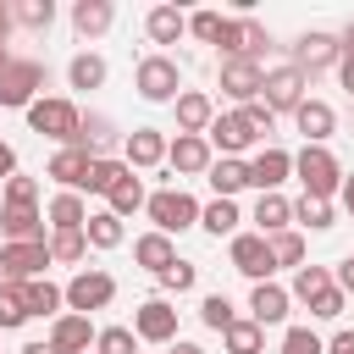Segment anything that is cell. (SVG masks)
<instances>
[{"mask_svg":"<svg viewBox=\"0 0 354 354\" xmlns=\"http://www.w3.org/2000/svg\"><path fill=\"white\" fill-rule=\"evenodd\" d=\"M293 171H299V183H304V199H332V194L343 188V166H337V155H332L326 144H304V149L293 155Z\"/></svg>","mask_w":354,"mask_h":354,"instance_id":"cell-1","label":"cell"},{"mask_svg":"<svg viewBox=\"0 0 354 354\" xmlns=\"http://www.w3.org/2000/svg\"><path fill=\"white\" fill-rule=\"evenodd\" d=\"M133 88H138V100L166 105V100H177V94H183V72H177V61H171V55H144V61H138V72H133Z\"/></svg>","mask_w":354,"mask_h":354,"instance_id":"cell-2","label":"cell"},{"mask_svg":"<svg viewBox=\"0 0 354 354\" xmlns=\"http://www.w3.org/2000/svg\"><path fill=\"white\" fill-rule=\"evenodd\" d=\"M144 210H149L155 232H166V238L199 221V205H194V194H183V188H160V194H149V199H144Z\"/></svg>","mask_w":354,"mask_h":354,"instance_id":"cell-3","label":"cell"},{"mask_svg":"<svg viewBox=\"0 0 354 354\" xmlns=\"http://www.w3.org/2000/svg\"><path fill=\"white\" fill-rule=\"evenodd\" d=\"M77 105L72 100H33L28 105V127L44 133V138H61V144H77Z\"/></svg>","mask_w":354,"mask_h":354,"instance_id":"cell-4","label":"cell"},{"mask_svg":"<svg viewBox=\"0 0 354 354\" xmlns=\"http://www.w3.org/2000/svg\"><path fill=\"white\" fill-rule=\"evenodd\" d=\"M61 299H66V310H72V315L105 310V304L116 299V277H111V271H77V277L61 288Z\"/></svg>","mask_w":354,"mask_h":354,"instance_id":"cell-5","label":"cell"},{"mask_svg":"<svg viewBox=\"0 0 354 354\" xmlns=\"http://www.w3.org/2000/svg\"><path fill=\"white\" fill-rule=\"evenodd\" d=\"M260 105L277 116V111H299L304 105V72L299 66H271L266 83H260Z\"/></svg>","mask_w":354,"mask_h":354,"instance_id":"cell-6","label":"cell"},{"mask_svg":"<svg viewBox=\"0 0 354 354\" xmlns=\"http://www.w3.org/2000/svg\"><path fill=\"white\" fill-rule=\"evenodd\" d=\"M50 266V243H0V282H33Z\"/></svg>","mask_w":354,"mask_h":354,"instance_id":"cell-7","label":"cell"},{"mask_svg":"<svg viewBox=\"0 0 354 354\" xmlns=\"http://www.w3.org/2000/svg\"><path fill=\"white\" fill-rule=\"evenodd\" d=\"M133 337H138V343H171V337H177V310H171V299H144V304L133 310Z\"/></svg>","mask_w":354,"mask_h":354,"instance_id":"cell-8","label":"cell"},{"mask_svg":"<svg viewBox=\"0 0 354 354\" xmlns=\"http://www.w3.org/2000/svg\"><path fill=\"white\" fill-rule=\"evenodd\" d=\"M39 83H44V66H39V61H6V72H0V105H6V111L33 105Z\"/></svg>","mask_w":354,"mask_h":354,"instance_id":"cell-9","label":"cell"},{"mask_svg":"<svg viewBox=\"0 0 354 354\" xmlns=\"http://www.w3.org/2000/svg\"><path fill=\"white\" fill-rule=\"evenodd\" d=\"M227 254H232V271H243L249 282H271V271H277V266H271V249H266L260 232H238Z\"/></svg>","mask_w":354,"mask_h":354,"instance_id":"cell-10","label":"cell"},{"mask_svg":"<svg viewBox=\"0 0 354 354\" xmlns=\"http://www.w3.org/2000/svg\"><path fill=\"white\" fill-rule=\"evenodd\" d=\"M249 166V188H260V194H277L282 183H288V171H293V155L288 149H277V144H266L254 160H243Z\"/></svg>","mask_w":354,"mask_h":354,"instance_id":"cell-11","label":"cell"},{"mask_svg":"<svg viewBox=\"0 0 354 354\" xmlns=\"http://www.w3.org/2000/svg\"><path fill=\"white\" fill-rule=\"evenodd\" d=\"M260 83H266V66L260 61H221V94H232L238 105L260 100Z\"/></svg>","mask_w":354,"mask_h":354,"instance_id":"cell-12","label":"cell"},{"mask_svg":"<svg viewBox=\"0 0 354 354\" xmlns=\"http://www.w3.org/2000/svg\"><path fill=\"white\" fill-rule=\"evenodd\" d=\"M205 144L238 160V149H249V144H254V133H249V122H243L238 111H227V116H210V127H205Z\"/></svg>","mask_w":354,"mask_h":354,"instance_id":"cell-13","label":"cell"},{"mask_svg":"<svg viewBox=\"0 0 354 354\" xmlns=\"http://www.w3.org/2000/svg\"><path fill=\"white\" fill-rule=\"evenodd\" d=\"M166 160L183 171V177H199V171H210V144H205V133H177L171 144H166Z\"/></svg>","mask_w":354,"mask_h":354,"instance_id":"cell-14","label":"cell"},{"mask_svg":"<svg viewBox=\"0 0 354 354\" xmlns=\"http://www.w3.org/2000/svg\"><path fill=\"white\" fill-rule=\"evenodd\" d=\"M0 238H6V243H44V216H39V205H6V210H0Z\"/></svg>","mask_w":354,"mask_h":354,"instance_id":"cell-15","label":"cell"},{"mask_svg":"<svg viewBox=\"0 0 354 354\" xmlns=\"http://www.w3.org/2000/svg\"><path fill=\"white\" fill-rule=\"evenodd\" d=\"M337 55H343V44H337L332 33H304V39L293 44V66H299L304 77H315V72H321V66H332Z\"/></svg>","mask_w":354,"mask_h":354,"instance_id":"cell-16","label":"cell"},{"mask_svg":"<svg viewBox=\"0 0 354 354\" xmlns=\"http://www.w3.org/2000/svg\"><path fill=\"white\" fill-rule=\"evenodd\" d=\"M288 288L282 282H254V293H249V321L254 326H277V321H288Z\"/></svg>","mask_w":354,"mask_h":354,"instance_id":"cell-17","label":"cell"},{"mask_svg":"<svg viewBox=\"0 0 354 354\" xmlns=\"http://www.w3.org/2000/svg\"><path fill=\"white\" fill-rule=\"evenodd\" d=\"M55 354H88V343H94V326H88V315H55V326H50V337H44Z\"/></svg>","mask_w":354,"mask_h":354,"instance_id":"cell-18","label":"cell"},{"mask_svg":"<svg viewBox=\"0 0 354 354\" xmlns=\"http://www.w3.org/2000/svg\"><path fill=\"white\" fill-rule=\"evenodd\" d=\"M293 122H299L304 144H326V138L337 133V111H332L326 100H304V105L293 111Z\"/></svg>","mask_w":354,"mask_h":354,"instance_id":"cell-19","label":"cell"},{"mask_svg":"<svg viewBox=\"0 0 354 354\" xmlns=\"http://www.w3.org/2000/svg\"><path fill=\"white\" fill-rule=\"evenodd\" d=\"M171 105H177V133H205V127H210V116H216L210 94H199V88H183Z\"/></svg>","mask_w":354,"mask_h":354,"instance_id":"cell-20","label":"cell"},{"mask_svg":"<svg viewBox=\"0 0 354 354\" xmlns=\"http://www.w3.org/2000/svg\"><path fill=\"white\" fill-rule=\"evenodd\" d=\"M122 149H127V171H133V166H160V160H166V133H155V127H133Z\"/></svg>","mask_w":354,"mask_h":354,"instance_id":"cell-21","label":"cell"},{"mask_svg":"<svg viewBox=\"0 0 354 354\" xmlns=\"http://www.w3.org/2000/svg\"><path fill=\"white\" fill-rule=\"evenodd\" d=\"M88 160H94L88 149H77V144H66V149H61V155L50 160V177H55V183H61L66 194H77V188H83V177H88Z\"/></svg>","mask_w":354,"mask_h":354,"instance_id":"cell-22","label":"cell"},{"mask_svg":"<svg viewBox=\"0 0 354 354\" xmlns=\"http://www.w3.org/2000/svg\"><path fill=\"white\" fill-rule=\"evenodd\" d=\"M111 22H116V6H111V0H77V6H72V28H77L83 39H100Z\"/></svg>","mask_w":354,"mask_h":354,"instance_id":"cell-23","label":"cell"},{"mask_svg":"<svg viewBox=\"0 0 354 354\" xmlns=\"http://www.w3.org/2000/svg\"><path fill=\"white\" fill-rule=\"evenodd\" d=\"M210 188H216V199H232L238 188H249V166L243 160H232V155H221V160H210Z\"/></svg>","mask_w":354,"mask_h":354,"instance_id":"cell-24","label":"cell"},{"mask_svg":"<svg viewBox=\"0 0 354 354\" xmlns=\"http://www.w3.org/2000/svg\"><path fill=\"white\" fill-rule=\"evenodd\" d=\"M288 221H293V205H288L282 194H260V199H254V227H260V238L288 232Z\"/></svg>","mask_w":354,"mask_h":354,"instance_id":"cell-25","label":"cell"},{"mask_svg":"<svg viewBox=\"0 0 354 354\" xmlns=\"http://www.w3.org/2000/svg\"><path fill=\"white\" fill-rule=\"evenodd\" d=\"M133 260H138L144 271H155V277H160V271L177 260V249H171V238H166V232H144V238L133 243Z\"/></svg>","mask_w":354,"mask_h":354,"instance_id":"cell-26","label":"cell"},{"mask_svg":"<svg viewBox=\"0 0 354 354\" xmlns=\"http://www.w3.org/2000/svg\"><path fill=\"white\" fill-rule=\"evenodd\" d=\"M144 28H149V39H155V44H177V39L188 33V17H183L177 6H155V11L144 17Z\"/></svg>","mask_w":354,"mask_h":354,"instance_id":"cell-27","label":"cell"},{"mask_svg":"<svg viewBox=\"0 0 354 354\" xmlns=\"http://www.w3.org/2000/svg\"><path fill=\"white\" fill-rule=\"evenodd\" d=\"M238 221H243V216H238L232 199H210V205L199 210V227H205L210 238H238Z\"/></svg>","mask_w":354,"mask_h":354,"instance_id":"cell-28","label":"cell"},{"mask_svg":"<svg viewBox=\"0 0 354 354\" xmlns=\"http://www.w3.org/2000/svg\"><path fill=\"white\" fill-rule=\"evenodd\" d=\"M44 216H50V227H55V232H77V227L88 221V205H83L77 194H55Z\"/></svg>","mask_w":354,"mask_h":354,"instance_id":"cell-29","label":"cell"},{"mask_svg":"<svg viewBox=\"0 0 354 354\" xmlns=\"http://www.w3.org/2000/svg\"><path fill=\"white\" fill-rule=\"evenodd\" d=\"M105 55H94V50H83V55H72V66H66V83L72 88H100L105 83Z\"/></svg>","mask_w":354,"mask_h":354,"instance_id":"cell-30","label":"cell"},{"mask_svg":"<svg viewBox=\"0 0 354 354\" xmlns=\"http://www.w3.org/2000/svg\"><path fill=\"white\" fill-rule=\"evenodd\" d=\"M83 238H88L94 249H116V243L127 238V227H122V221H116L111 210H94V216L83 221Z\"/></svg>","mask_w":354,"mask_h":354,"instance_id":"cell-31","label":"cell"},{"mask_svg":"<svg viewBox=\"0 0 354 354\" xmlns=\"http://www.w3.org/2000/svg\"><path fill=\"white\" fill-rule=\"evenodd\" d=\"M22 299H28V315H61V288L55 282H44V277H33V282H22Z\"/></svg>","mask_w":354,"mask_h":354,"instance_id":"cell-32","label":"cell"},{"mask_svg":"<svg viewBox=\"0 0 354 354\" xmlns=\"http://www.w3.org/2000/svg\"><path fill=\"white\" fill-rule=\"evenodd\" d=\"M122 177H127V160H111V155H100V160H88V177H83V188H88V194H111Z\"/></svg>","mask_w":354,"mask_h":354,"instance_id":"cell-33","label":"cell"},{"mask_svg":"<svg viewBox=\"0 0 354 354\" xmlns=\"http://www.w3.org/2000/svg\"><path fill=\"white\" fill-rule=\"evenodd\" d=\"M105 199H111V216L122 221V216H133V210H144V199H149V194H144V183H138V177L127 171V177H122V183H116V188H111Z\"/></svg>","mask_w":354,"mask_h":354,"instance_id":"cell-34","label":"cell"},{"mask_svg":"<svg viewBox=\"0 0 354 354\" xmlns=\"http://www.w3.org/2000/svg\"><path fill=\"white\" fill-rule=\"evenodd\" d=\"M221 337H227V354H260L266 348V326H254V321H232Z\"/></svg>","mask_w":354,"mask_h":354,"instance_id":"cell-35","label":"cell"},{"mask_svg":"<svg viewBox=\"0 0 354 354\" xmlns=\"http://www.w3.org/2000/svg\"><path fill=\"white\" fill-rule=\"evenodd\" d=\"M44 243H50V266H55V260H61V266H72V260H83V254H88L83 227H77V232H50Z\"/></svg>","mask_w":354,"mask_h":354,"instance_id":"cell-36","label":"cell"},{"mask_svg":"<svg viewBox=\"0 0 354 354\" xmlns=\"http://www.w3.org/2000/svg\"><path fill=\"white\" fill-rule=\"evenodd\" d=\"M266 249H271V266H277V271L304 260V238H299V232H271V238H266Z\"/></svg>","mask_w":354,"mask_h":354,"instance_id":"cell-37","label":"cell"},{"mask_svg":"<svg viewBox=\"0 0 354 354\" xmlns=\"http://www.w3.org/2000/svg\"><path fill=\"white\" fill-rule=\"evenodd\" d=\"M321 288H332V271H326V266H299V271H293V293H288V299H304V304H310Z\"/></svg>","mask_w":354,"mask_h":354,"instance_id":"cell-38","label":"cell"},{"mask_svg":"<svg viewBox=\"0 0 354 354\" xmlns=\"http://www.w3.org/2000/svg\"><path fill=\"white\" fill-rule=\"evenodd\" d=\"M199 321H205L210 332H227V326L238 321V310H232V299H227V293H205V304H199Z\"/></svg>","mask_w":354,"mask_h":354,"instance_id":"cell-39","label":"cell"},{"mask_svg":"<svg viewBox=\"0 0 354 354\" xmlns=\"http://www.w3.org/2000/svg\"><path fill=\"white\" fill-rule=\"evenodd\" d=\"M11 22H22V28H50V22H55V0H17V6H11Z\"/></svg>","mask_w":354,"mask_h":354,"instance_id":"cell-40","label":"cell"},{"mask_svg":"<svg viewBox=\"0 0 354 354\" xmlns=\"http://www.w3.org/2000/svg\"><path fill=\"white\" fill-rule=\"evenodd\" d=\"M22 321H28L22 282H0V326H22Z\"/></svg>","mask_w":354,"mask_h":354,"instance_id":"cell-41","label":"cell"},{"mask_svg":"<svg viewBox=\"0 0 354 354\" xmlns=\"http://www.w3.org/2000/svg\"><path fill=\"white\" fill-rule=\"evenodd\" d=\"M94 354H138L133 326H105V332H94Z\"/></svg>","mask_w":354,"mask_h":354,"instance_id":"cell-42","label":"cell"},{"mask_svg":"<svg viewBox=\"0 0 354 354\" xmlns=\"http://www.w3.org/2000/svg\"><path fill=\"white\" fill-rule=\"evenodd\" d=\"M293 221L326 232V227H332V199H299V205H293Z\"/></svg>","mask_w":354,"mask_h":354,"instance_id":"cell-43","label":"cell"},{"mask_svg":"<svg viewBox=\"0 0 354 354\" xmlns=\"http://www.w3.org/2000/svg\"><path fill=\"white\" fill-rule=\"evenodd\" d=\"M194 282H199V271H194V260H171V266L160 271V288H166V293H188Z\"/></svg>","mask_w":354,"mask_h":354,"instance_id":"cell-44","label":"cell"},{"mask_svg":"<svg viewBox=\"0 0 354 354\" xmlns=\"http://www.w3.org/2000/svg\"><path fill=\"white\" fill-rule=\"evenodd\" d=\"M282 354H326V343H321L310 326H288V332H282Z\"/></svg>","mask_w":354,"mask_h":354,"instance_id":"cell-45","label":"cell"},{"mask_svg":"<svg viewBox=\"0 0 354 354\" xmlns=\"http://www.w3.org/2000/svg\"><path fill=\"white\" fill-rule=\"evenodd\" d=\"M310 315H315V321H337V315H343V293H337V282L321 288V293L310 299Z\"/></svg>","mask_w":354,"mask_h":354,"instance_id":"cell-46","label":"cell"},{"mask_svg":"<svg viewBox=\"0 0 354 354\" xmlns=\"http://www.w3.org/2000/svg\"><path fill=\"white\" fill-rule=\"evenodd\" d=\"M221 22H227V17H216V11H194V17H188V33H194L199 44H216Z\"/></svg>","mask_w":354,"mask_h":354,"instance_id":"cell-47","label":"cell"},{"mask_svg":"<svg viewBox=\"0 0 354 354\" xmlns=\"http://www.w3.org/2000/svg\"><path fill=\"white\" fill-rule=\"evenodd\" d=\"M238 116H243V122H249V133H254V138H266V133H271V127H277V116H271V111H266V105H260V100H249V105H243V111H238Z\"/></svg>","mask_w":354,"mask_h":354,"instance_id":"cell-48","label":"cell"},{"mask_svg":"<svg viewBox=\"0 0 354 354\" xmlns=\"http://www.w3.org/2000/svg\"><path fill=\"white\" fill-rule=\"evenodd\" d=\"M33 199H39L33 177H6V205H33Z\"/></svg>","mask_w":354,"mask_h":354,"instance_id":"cell-49","label":"cell"},{"mask_svg":"<svg viewBox=\"0 0 354 354\" xmlns=\"http://www.w3.org/2000/svg\"><path fill=\"white\" fill-rule=\"evenodd\" d=\"M332 282H337V293H343V299L354 293V254H348V260H337V271H332Z\"/></svg>","mask_w":354,"mask_h":354,"instance_id":"cell-50","label":"cell"},{"mask_svg":"<svg viewBox=\"0 0 354 354\" xmlns=\"http://www.w3.org/2000/svg\"><path fill=\"white\" fill-rule=\"evenodd\" d=\"M0 177H17V149L0 138Z\"/></svg>","mask_w":354,"mask_h":354,"instance_id":"cell-51","label":"cell"},{"mask_svg":"<svg viewBox=\"0 0 354 354\" xmlns=\"http://www.w3.org/2000/svg\"><path fill=\"white\" fill-rule=\"evenodd\" d=\"M337 77H343V88L354 94V55H337Z\"/></svg>","mask_w":354,"mask_h":354,"instance_id":"cell-52","label":"cell"},{"mask_svg":"<svg viewBox=\"0 0 354 354\" xmlns=\"http://www.w3.org/2000/svg\"><path fill=\"white\" fill-rule=\"evenodd\" d=\"M326 354H354V332H337V337L326 343Z\"/></svg>","mask_w":354,"mask_h":354,"instance_id":"cell-53","label":"cell"},{"mask_svg":"<svg viewBox=\"0 0 354 354\" xmlns=\"http://www.w3.org/2000/svg\"><path fill=\"white\" fill-rule=\"evenodd\" d=\"M343 210L354 216V177H343Z\"/></svg>","mask_w":354,"mask_h":354,"instance_id":"cell-54","label":"cell"},{"mask_svg":"<svg viewBox=\"0 0 354 354\" xmlns=\"http://www.w3.org/2000/svg\"><path fill=\"white\" fill-rule=\"evenodd\" d=\"M6 33H11V6H0V44H6Z\"/></svg>","mask_w":354,"mask_h":354,"instance_id":"cell-55","label":"cell"},{"mask_svg":"<svg viewBox=\"0 0 354 354\" xmlns=\"http://www.w3.org/2000/svg\"><path fill=\"white\" fill-rule=\"evenodd\" d=\"M22 354H55L50 343H22Z\"/></svg>","mask_w":354,"mask_h":354,"instance_id":"cell-56","label":"cell"},{"mask_svg":"<svg viewBox=\"0 0 354 354\" xmlns=\"http://www.w3.org/2000/svg\"><path fill=\"white\" fill-rule=\"evenodd\" d=\"M171 354H205L199 343H171Z\"/></svg>","mask_w":354,"mask_h":354,"instance_id":"cell-57","label":"cell"},{"mask_svg":"<svg viewBox=\"0 0 354 354\" xmlns=\"http://www.w3.org/2000/svg\"><path fill=\"white\" fill-rule=\"evenodd\" d=\"M6 61H11V55H6V44H0V72H6Z\"/></svg>","mask_w":354,"mask_h":354,"instance_id":"cell-58","label":"cell"}]
</instances>
